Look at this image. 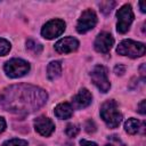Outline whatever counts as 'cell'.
<instances>
[{"label":"cell","instance_id":"obj_1","mask_svg":"<svg viewBox=\"0 0 146 146\" xmlns=\"http://www.w3.org/2000/svg\"><path fill=\"white\" fill-rule=\"evenodd\" d=\"M47 100V92L34 86H13L7 88L0 99V104L14 113H31L41 107Z\"/></svg>","mask_w":146,"mask_h":146},{"label":"cell","instance_id":"obj_2","mask_svg":"<svg viewBox=\"0 0 146 146\" xmlns=\"http://www.w3.org/2000/svg\"><path fill=\"white\" fill-rule=\"evenodd\" d=\"M100 116L108 128H117L122 121V114L119 112L115 100L108 99L100 106Z\"/></svg>","mask_w":146,"mask_h":146},{"label":"cell","instance_id":"obj_3","mask_svg":"<svg viewBox=\"0 0 146 146\" xmlns=\"http://www.w3.org/2000/svg\"><path fill=\"white\" fill-rule=\"evenodd\" d=\"M146 48L145 44L141 42H137L133 40H123L119 43L116 48V52L122 56H128L130 58H137L145 55Z\"/></svg>","mask_w":146,"mask_h":146},{"label":"cell","instance_id":"obj_4","mask_svg":"<svg viewBox=\"0 0 146 146\" xmlns=\"http://www.w3.org/2000/svg\"><path fill=\"white\" fill-rule=\"evenodd\" d=\"M3 70L9 78L16 79L24 76L30 71V64L21 58H11L5 64Z\"/></svg>","mask_w":146,"mask_h":146},{"label":"cell","instance_id":"obj_5","mask_svg":"<svg viewBox=\"0 0 146 146\" xmlns=\"http://www.w3.org/2000/svg\"><path fill=\"white\" fill-rule=\"evenodd\" d=\"M117 17V24L116 30L119 33H125L129 31L130 25L133 21V11L130 5H123L120 9L116 11Z\"/></svg>","mask_w":146,"mask_h":146},{"label":"cell","instance_id":"obj_6","mask_svg":"<svg viewBox=\"0 0 146 146\" xmlns=\"http://www.w3.org/2000/svg\"><path fill=\"white\" fill-rule=\"evenodd\" d=\"M90 78H91L92 83L102 92H107L110 90L111 83L107 78V70L103 65H96L90 73Z\"/></svg>","mask_w":146,"mask_h":146},{"label":"cell","instance_id":"obj_7","mask_svg":"<svg viewBox=\"0 0 146 146\" xmlns=\"http://www.w3.org/2000/svg\"><path fill=\"white\" fill-rule=\"evenodd\" d=\"M65 22L62 19H51L47 22L41 29V35L44 39L51 40L59 36L65 31Z\"/></svg>","mask_w":146,"mask_h":146},{"label":"cell","instance_id":"obj_8","mask_svg":"<svg viewBox=\"0 0 146 146\" xmlns=\"http://www.w3.org/2000/svg\"><path fill=\"white\" fill-rule=\"evenodd\" d=\"M96 23H97L96 13L91 9H87L82 13V15L80 16V18L76 23V31L80 34H83V33L90 31L91 29H94Z\"/></svg>","mask_w":146,"mask_h":146},{"label":"cell","instance_id":"obj_9","mask_svg":"<svg viewBox=\"0 0 146 146\" xmlns=\"http://www.w3.org/2000/svg\"><path fill=\"white\" fill-rule=\"evenodd\" d=\"M114 44V39L108 32H100L95 40V49L98 52H108Z\"/></svg>","mask_w":146,"mask_h":146},{"label":"cell","instance_id":"obj_10","mask_svg":"<svg viewBox=\"0 0 146 146\" xmlns=\"http://www.w3.org/2000/svg\"><path fill=\"white\" fill-rule=\"evenodd\" d=\"M34 128H35V131L38 133H40L41 136H50L54 130H55V124L54 122L47 117V116H39L34 120Z\"/></svg>","mask_w":146,"mask_h":146},{"label":"cell","instance_id":"obj_11","mask_svg":"<svg viewBox=\"0 0 146 146\" xmlns=\"http://www.w3.org/2000/svg\"><path fill=\"white\" fill-rule=\"evenodd\" d=\"M79 48V41L73 36H66L55 43V50L59 54H67L75 51Z\"/></svg>","mask_w":146,"mask_h":146},{"label":"cell","instance_id":"obj_12","mask_svg":"<svg viewBox=\"0 0 146 146\" xmlns=\"http://www.w3.org/2000/svg\"><path fill=\"white\" fill-rule=\"evenodd\" d=\"M91 100H92V96H91L90 91L86 88H82L72 98V105H73L74 108L81 110V108H84V107L89 106L91 104Z\"/></svg>","mask_w":146,"mask_h":146},{"label":"cell","instance_id":"obj_13","mask_svg":"<svg viewBox=\"0 0 146 146\" xmlns=\"http://www.w3.org/2000/svg\"><path fill=\"white\" fill-rule=\"evenodd\" d=\"M55 115L58 119L66 120L73 115V107L70 103H60L55 107Z\"/></svg>","mask_w":146,"mask_h":146},{"label":"cell","instance_id":"obj_14","mask_svg":"<svg viewBox=\"0 0 146 146\" xmlns=\"http://www.w3.org/2000/svg\"><path fill=\"white\" fill-rule=\"evenodd\" d=\"M62 74V64L59 60H52L48 64L47 75L50 80H56Z\"/></svg>","mask_w":146,"mask_h":146},{"label":"cell","instance_id":"obj_15","mask_svg":"<svg viewBox=\"0 0 146 146\" xmlns=\"http://www.w3.org/2000/svg\"><path fill=\"white\" fill-rule=\"evenodd\" d=\"M141 128H144V122H140L139 120L133 119V117L128 119L124 123V130L130 135H135V133L139 132V130Z\"/></svg>","mask_w":146,"mask_h":146},{"label":"cell","instance_id":"obj_16","mask_svg":"<svg viewBox=\"0 0 146 146\" xmlns=\"http://www.w3.org/2000/svg\"><path fill=\"white\" fill-rule=\"evenodd\" d=\"M26 48L29 50H31L32 52H34V54H40L41 50H42V44L39 43L38 41L33 40V39H29L26 41Z\"/></svg>","mask_w":146,"mask_h":146},{"label":"cell","instance_id":"obj_17","mask_svg":"<svg viewBox=\"0 0 146 146\" xmlns=\"http://www.w3.org/2000/svg\"><path fill=\"white\" fill-rule=\"evenodd\" d=\"M114 6H115V2L114 1H104V2H100L99 3L100 10L105 15H108L112 11V9L114 8Z\"/></svg>","mask_w":146,"mask_h":146},{"label":"cell","instance_id":"obj_18","mask_svg":"<svg viewBox=\"0 0 146 146\" xmlns=\"http://www.w3.org/2000/svg\"><path fill=\"white\" fill-rule=\"evenodd\" d=\"M10 48H11L10 42L7 41L6 39L0 38V56H5V55H7V54L10 51Z\"/></svg>","mask_w":146,"mask_h":146},{"label":"cell","instance_id":"obj_19","mask_svg":"<svg viewBox=\"0 0 146 146\" xmlns=\"http://www.w3.org/2000/svg\"><path fill=\"white\" fill-rule=\"evenodd\" d=\"M2 146H27V141L23 140V139L14 138V139H9V140L5 141L2 144Z\"/></svg>","mask_w":146,"mask_h":146},{"label":"cell","instance_id":"obj_20","mask_svg":"<svg viewBox=\"0 0 146 146\" xmlns=\"http://www.w3.org/2000/svg\"><path fill=\"white\" fill-rule=\"evenodd\" d=\"M79 131H80L79 127H78L76 124H73V123L67 124V127H66V129H65V132H66V135H67L68 137H75V136L79 133Z\"/></svg>","mask_w":146,"mask_h":146},{"label":"cell","instance_id":"obj_21","mask_svg":"<svg viewBox=\"0 0 146 146\" xmlns=\"http://www.w3.org/2000/svg\"><path fill=\"white\" fill-rule=\"evenodd\" d=\"M114 72H115V74H117V75H122V74L125 72V67H124L122 64H119V65H116V66L114 67Z\"/></svg>","mask_w":146,"mask_h":146},{"label":"cell","instance_id":"obj_22","mask_svg":"<svg viewBox=\"0 0 146 146\" xmlns=\"http://www.w3.org/2000/svg\"><path fill=\"white\" fill-rule=\"evenodd\" d=\"M145 105H146V100H145V99H143V100L139 103V105H138V112H139L140 114H145V113H146Z\"/></svg>","mask_w":146,"mask_h":146},{"label":"cell","instance_id":"obj_23","mask_svg":"<svg viewBox=\"0 0 146 146\" xmlns=\"http://www.w3.org/2000/svg\"><path fill=\"white\" fill-rule=\"evenodd\" d=\"M86 130H87L88 132H94V131L96 130L95 124H94L92 121H88V122H87V124H86Z\"/></svg>","mask_w":146,"mask_h":146},{"label":"cell","instance_id":"obj_24","mask_svg":"<svg viewBox=\"0 0 146 146\" xmlns=\"http://www.w3.org/2000/svg\"><path fill=\"white\" fill-rule=\"evenodd\" d=\"M80 145H81V146H97L96 143L89 141V140H86V139H82V140L80 141Z\"/></svg>","mask_w":146,"mask_h":146},{"label":"cell","instance_id":"obj_25","mask_svg":"<svg viewBox=\"0 0 146 146\" xmlns=\"http://www.w3.org/2000/svg\"><path fill=\"white\" fill-rule=\"evenodd\" d=\"M5 129H6V121H5V119H3V117H1V116H0V133H1V132H3V131H5Z\"/></svg>","mask_w":146,"mask_h":146},{"label":"cell","instance_id":"obj_26","mask_svg":"<svg viewBox=\"0 0 146 146\" xmlns=\"http://www.w3.org/2000/svg\"><path fill=\"white\" fill-rule=\"evenodd\" d=\"M140 74H141V78L145 79V64H143L140 66Z\"/></svg>","mask_w":146,"mask_h":146},{"label":"cell","instance_id":"obj_27","mask_svg":"<svg viewBox=\"0 0 146 146\" xmlns=\"http://www.w3.org/2000/svg\"><path fill=\"white\" fill-rule=\"evenodd\" d=\"M144 5H145V2H144V1H140V2H139V6H140V10H141V13H145V11H146V8H145V6H144Z\"/></svg>","mask_w":146,"mask_h":146},{"label":"cell","instance_id":"obj_28","mask_svg":"<svg viewBox=\"0 0 146 146\" xmlns=\"http://www.w3.org/2000/svg\"><path fill=\"white\" fill-rule=\"evenodd\" d=\"M105 146H113V145H111V144H107V145H105Z\"/></svg>","mask_w":146,"mask_h":146}]
</instances>
